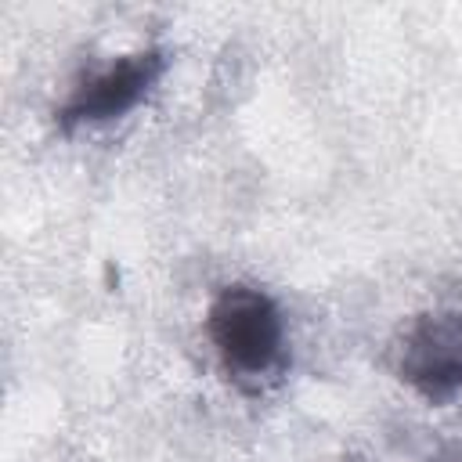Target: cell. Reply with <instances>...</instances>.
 <instances>
[{
  "mask_svg": "<svg viewBox=\"0 0 462 462\" xmlns=\"http://www.w3.org/2000/svg\"><path fill=\"white\" fill-rule=\"evenodd\" d=\"M206 332L224 372L238 383H263L285 361V321L263 289L224 285L206 310Z\"/></svg>",
  "mask_w": 462,
  "mask_h": 462,
  "instance_id": "cell-1",
  "label": "cell"
},
{
  "mask_svg": "<svg viewBox=\"0 0 462 462\" xmlns=\"http://www.w3.org/2000/svg\"><path fill=\"white\" fill-rule=\"evenodd\" d=\"M393 368L430 404L462 401V303L415 314L397 339Z\"/></svg>",
  "mask_w": 462,
  "mask_h": 462,
  "instance_id": "cell-2",
  "label": "cell"
},
{
  "mask_svg": "<svg viewBox=\"0 0 462 462\" xmlns=\"http://www.w3.org/2000/svg\"><path fill=\"white\" fill-rule=\"evenodd\" d=\"M162 72H166V51L159 47L119 54L116 61L87 76L79 87H72V94L54 112L58 126L76 130V126H97V123H112L126 116L155 90Z\"/></svg>",
  "mask_w": 462,
  "mask_h": 462,
  "instance_id": "cell-3",
  "label": "cell"
}]
</instances>
